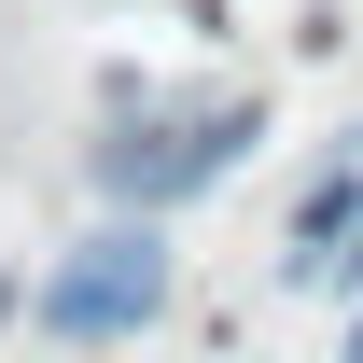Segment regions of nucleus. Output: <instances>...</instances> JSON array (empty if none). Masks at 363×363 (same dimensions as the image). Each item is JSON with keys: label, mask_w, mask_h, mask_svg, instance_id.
I'll return each mask as SVG.
<instances>
[{"label": "nucleus", "mask_w": 363, "mask_h": 363, "mask_svg": "<svg viewBox=\"0 0 363 363\" xmlns=\"http://www.w3.org/2000/svg\"><path fill=\"white\" fill-rule=\"evenodd\" d=\"M252 140H266V112H252V98H140V112H112V126H98L84 168H98V196H112V210L168 224L182 196H210Z\"/></svg>", "instance_id": "obj_1"}, {"label": "nucleus", "mask_w": 363, "mask_h": 363, "mask_svg": "<svg viewBox=\"0 0 363 363\" xmlns=\"http://www.w3.org/2000/svg\"><path fill=\"white\" fill-rule=\"evenodd\" d=\"M350 224H363V140L308 182V196H294V252H279V279H321V252H335Z\"/></svg>", "instance_id": "obj_3"}, {"label": "nucleus", "mask_w": 363, "mask_h": 363, "mask_svg": "<svg viewBox=\"0 0 363 363\" xmlns=\"http://www.w3.org/2000/svg\"><path fill=\"white\" fill-rule=\"evenodd\" d=\"M321 279H350V294H363V224L335 238V252H321Z\"/></svg>", "instance_id": "obj_4"}, {"label": "nucleus", "mask_w": 363, "mask_h": 363, "mask_svg": "<svg viewBox=\"0 0 363 363\" xmlns=\"http://www.w3.org/2000/svg\"><path fill=\"white\" fill-rule=\"evenodd\" d=\"M0 321H28V279H0Z\"/></svg>", "instance_id": "obj_5"}, {"label": "nucleus", "mask_w": 363, "mask_h": 363, "mask_svg": "<svg viewBox=\"0 0 363 363\" xmlns=\"http://www.w3.org/2000/svg\"><path fill=\"white\" fill-rule=\"evenodd\" d=\"M168 238L140 224V210H112V224L84 238V252H56L43 266V294H28V321H43V335H70V350H98V335H140V321L168 308Z\"/></svg>", "instance_id": "obj_2"}]
</instances>
